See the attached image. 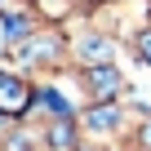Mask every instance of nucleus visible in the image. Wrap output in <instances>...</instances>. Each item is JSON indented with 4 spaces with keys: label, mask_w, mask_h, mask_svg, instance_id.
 Instances as JSON below:
<instances>
[{
    "label": "nucleus",
    "mask_w": 151,
    "mask_h": 151,
    "mask_svg": "<svg viewBox=\"0 0 151 151\" xmlns=\"http://www.w3.org/2000/svg\"><path fill=\"white\" fill-rule=\"evenodd\" d=\"M116 85H120V80H116V71H111V67H98V71L89 76L93 98H111V93H116Z\"/></svg>",
    "instance_id": "f03ea898"
},
{
    "label": "nucleus",
    "mask_w": 151,
    "mask_h": 151,
    "mask_svg": "<svg viewBox=\"0 0 151 151\" xmlns=\"http://www.w3.org/2000/svg\"><path fill=\"white\" fill-rule=\"evenodd\" d=\"M5 27H9V36H18V31H27V22H22L18 14H9V18H5Z\"/></svg>",
    "instance_id": "7ed1b4c3"
},
{
    "label": "nucleus",
    "mask_w": 151,
    "mask_h": 151,
    "mask_svg": "<svg viewBox=\"0 0 151 151\" xmlns=\"http://www.w3.org/2000/svg\"><path fill=\"white\" fill-rule=\"evenodd\" d=\"M22 107H27V85L0 80V111H22Z\"/></svg>",
    "instance_id": "f257e3e1"
},
{
    "label": "nucleus",
    "mask_w": 151,
    "mask_h": 151,
    "mask_svg": "<svg viewBox=\"0 0 151 151\" xmlns=\"http://www.w3.org/2000/svg\"><path fill=\"white\" fill-rule=\"evenodd\" d=\"M142 53H147V62H151V36H142Z\"/></svg>",
    "instance_id": "20e7f679"
}]
</instances>
